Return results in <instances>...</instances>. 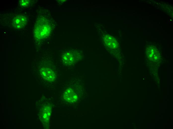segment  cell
I'll use <instances>...</instances> for the list:
<instances>
[{
  "instance_id": "cell-4",
  "label": "cell",
  "mask_w": 173,
  "mask_h": 129,
  "mask_svg": "<svg viewBox=\"0 0 173 129\" xmlns=\"http://www.w3.org/2000/svg\"><path fill=\"white\" fill-rule=\"evenodd\" d=\"M63 98L67 102L73 103L77 100L78 97L74 91L71 88L66 90L63 93Z\"/></svg>"
},
{
  "instance_id": "cell-5",
  "label": "cell",
  "mask_w": 173,
  "mask_h": 129,
  "mask_svg": "<svg viewBox=\"0 0 173 129\" xmlns=\"http://www.w3.org/2000/svg\"><path fill=\"white\" fill-rule=\"evenodd\" d=\"M62 59L64 63L68 65L73 64L75 61L74 56L69 53H66L63 55Z\"/></svg>"
},
{
  "instance_id": "cell-3",
  "label": "cell",
  "mask_w": 173,
  "mask_h": 129,
  "mask_svg": "<svg viewBox=\"0 0 173 129\" xmlns=\"http://www.w3.org/2000/svg\"><path fill=\"white\" fill-rule=\"evenodd\" d=\"M26 17L23 15H17L13 19L12 24L13 27L16 29L23 28L27 23Z\"/></svg>"
},
{
  "instance_id": "cell-7",
  "label": "cell",
  "mask_w": 173,
  "mask_h": 129,
  "mask_svg": "<svg viewBox=\"0 0 173 129\" xmlns=\"http://www.w3.org/2000/svg\"><path fill=\"white\" fill-rule=\"evenodd\" d=\"M30 1L29 0H21L19 1V4L21 7H25L28 6L30 3Z\"/></svg>"
},
{
  "instance_id": "cell-1",
  "label": "cell",
  "mask_w": 173,
  "mask_h": 129,
  "mask_svg": "<svg viewBox=\"0 0 173 129\" xmlns=\"http://www.w3.org/2000/svg\"><path fill=\"white\" fill-rule=\"evenodd\" d=\"M50 31L48 25L45 23L38 22L35 27L34 35L36 38L41 39L49 35Z\"/></svg>"
},
{
  "instance_id": "cell-6",
  "label": "cell",
  "mask_w": 173,
  "mask_h": 129,
  "mask_svg": "<svg viewBox=\"0 0 173 129\" xmlns=\"http://www.w3.org/2000/svg\"><path fill=\"white\" fill-rule=\"evenodd\" d=\"M42 110L43 118L45 120H48L51 114V107L49 105H46L42 108Z\"/></svg>"
},
{
  "instance_id": "cell-2",
  "label": "cell",
  "mask_w": 173,
  "mask_h": 129,
  "mask_svg": "<svg viewBox=\"0 0 173 129\" xmlns=\"http://www.w3.org/2000/svg\"><path fill=\"white\" fill-rule=\"evenodd\" d=\"M40 73L43 78L48 81H53L56 78V76L54 72L49 68L45 67L42 68L40 70Z\"/></svg>"
}]
</instances>
